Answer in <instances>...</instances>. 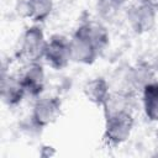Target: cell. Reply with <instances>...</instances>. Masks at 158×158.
<instances>
[{
    "instance_id": "6da1fadb",
    "label": "cell",
    "mask_w": 158,
    "mask_h": 158,
    "mask_svg": "<svg viewBox=\"0 0 158 158\" xmlns=\"http://www.w3.org/2000/svg\"><path fill=\"white\" fill-rule=\"evenodd\" d=\"M109 31L101 22H81L73 32L70 41L72 62L93 64L109 44Z\"/></svg>"
},
{
    "instance_id": "7a4b0ae2",
    "label": "cell",
    "mask_w": 158,
    "mask_h": 158,
    "mask_svg": "<svg viewBox=\"0 0 158 158\" xmlns=\"http://www.w3.org/2000/svg\"><path fill=\"white\" fill-rule=\"evenodd\" d=\"M135 118L131 110H118L105 115L104 141L110 147H117L125 143L133 130Z\"/></svg>"
},
{
    "instance_id": "3957f363",
    "label": "cell",
    "mask_w": 158,
    "mask_h": 158,
    "mask_svg": "<svg viewBox=\"0 0 158 158\" xmlns=\"http://www.w3.org/2000/svg\"><path fill=\"white\" fill-rule=\"evenodd\" d=\"M46 46L47 38L42 27L38 23H33L28 26L21 36L19 57L27 63L40 62V59H43Z\"/></svg>"
},
{
    "instance_id": "277c9868",
    "label": "cell",
    "mask_w": 158,
    "mask_h": 158,
    "mask_svg": "<svg viewBox=\"0 0 158 158\" xmlns=\"http://www.w3.org/2000/svg\"><path fill=\"white\" fill-rule=\"evenodd\" d=\"M62 112V100L59 96H40L31 112V123L35 128L42 130L57 121Z\"/></svg>"
},
{
    "instance_id": "5b68a950",
    "label": "cell",
    "mask_w": 158,
    "mask_h": 158,
    "mask_svg": "<svg viewBox=\"0 0 158 158\" xmlns=\"http://www.w3.org/2000/svg\"><path fill=\"white\" fill-rule=\"evenodd\" d=\"M43 59L54 70L64 69L72 62L70 41L63 35L56 33L47 40Z\"/></svg>"
},
{
    "instance_id": "8992f818",
    "label": "cell",
    "mask_w": 158,
    "mask_h": 158,
    "mask_svg": "<svg viewBox=\"0 0 158 158\" xmlns=\"http://www.w3.org/2000/svg\"><path fill=\"white\" fill-rule=\"evenodd\" d=\"M125 16L130 28L136 35H144L156 26L157 10L138 0L126 9Z\"/></svg>"
},
{
    "instance_id": "52a82bcc",
    "label": "cell",
    "mask_w": 158,
    "mask_h": 158,
    "mask_svg": "<svg viewBox=\"0 0 158 158\" xmlns=\"http://www.w3.org/2000/svg\"><path fill=\"white\" fill-rule=\"evenodd\" d=\"M20 77L28 96L35 99L42 96L46 89V73L40 62L27 63V67Z\"/></svg>"
},
{
    "instance_id": "ba28073f",
    "label": "cell",
    "mask_w": 158,
    "mask_h": 158,
    "mask_svg": "<svg viewBox=\"0 0 158 158\" xmlns=\"http://www.w3.org/2000/svg\"><path fill=\"white\" fill-rule=\"evenodd\" d=\"M0 93L2 101L10 107L21 104L23 98L27 95L21 77L15 74H6L5 72H2V77H1Z\"/></svg>"
},
{
    "instance_id": "9c48e42d",
    "label": "cell",
    "mask_w": 158,
    "mask_h": 158,
    "mask_svg": "<svg viewBox=\"0 0 158 158\" xmlns=\"http://www.w3.org/2000/svg\"><path fill=\"white\" fill-rule=\"evenodd\" d=\"M85 98L94 105L101 106L106 102L107 98L110 96V85L107 80L102 77H96L88 80L83 88Z\"/></svg>"
},
{
    "instance_id": "30bf717a",
    "label": "cell",
    "mask_w": 158,
    "mask_h": 158,
    "mask_svg": "<svg viewBox=\"0 0 158 158\" xmlns=\"http://www.w3.org/2000/svg\"><path fill=\"white\" fill-rule=\"evenodd\" d=\"M23 15L33 23L44 22L54 9L53 0H23Z\"/></svg>"
},
{
    "instance_id": "8fae6325",
    "label": "cell",
    "mask_w": 158,
    "mask_h": 158,
    "mask_svg": "<svg viewBox=\"0 0 158 158\" xmlns=\"http://www.w3.org/2000/svg\"><path fill=\"white\" fill-rule=\"evenodd\" d=\"M126 5L127 0H96L95 12L102 22L111 23L126 12Z\"/></svg>"
},
{
    "instance_id": "7c38bea8",
    "label": "cell",
    "mask_w": 158,
    "mask_h": 158,
    "mask_svg": "<svg viewBox=\"0 0 158 158\" xmlns=\"http://www.w3.org/2000/svg\"><path fill=\"white\" fill-rule=\"evenodd\" d=\"M142 105L146 117L158 122V81H148L142 88Z\"/></svg>"
},
{
    "instance_id": "4fadbf2b",
    "label": "cell",
    "mask_w": 158,
    "mask_h": 158,
    "mask_svg": "<svg viewBox=\"0 0 158 158\" xmlns=\"http://www.w3.org/2000/svg\"><path fill=\"white\" fill-rule=\"evenodd\" d=\"M139 1H142V2H144L147 5H149V6H152L153 9H156L158 11V0H139Z\"/></svg>"
}]
</instances>
